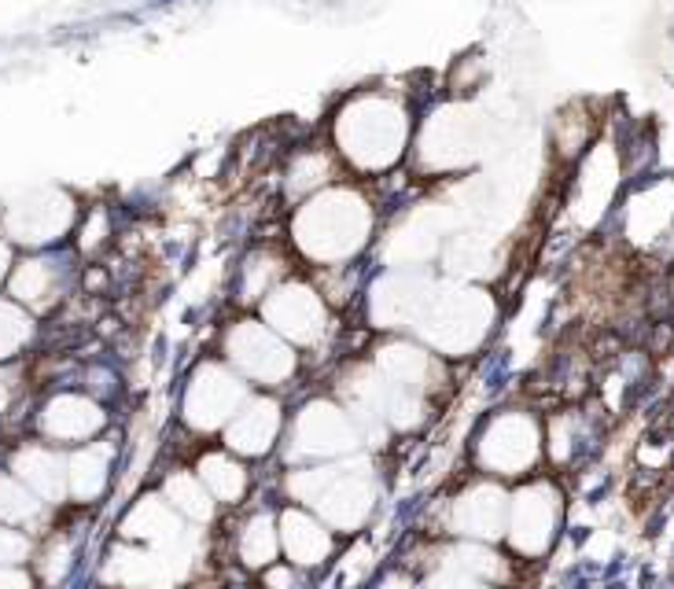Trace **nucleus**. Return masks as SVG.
I'll list each match as a JSON object with an SVG mask.
<instances>
[{
    "instance_id": "obj_2",
    "label": "nucleus",
    "mask_w": 674,
    "mask_h": 589,
    "mask_svg": "<svg viewBox=\"0 0 674 589\" xmlns=\"http://www.w3.org/2000/svg\"><path fill=\"white\" fill-rule=\"evenodd\" d=\"M413 137V114L394 93H358L335 111V159L358 173H388L402 162Z\"/></svg>"
},
{
    "instance_id": "obj_23",
    "label": "nucleus",
    "mask_w": 674,
    "mask_h": 589,
    "mask_svg": "<svg viewBox=\"0 0 674 589\" xmlns=\"http://www.w3.org/2000/svg\"><path fill=\"white\" fill-rule=\"evenodd\" d=\"M162 498H167L185 519H192V524H210V519H215L218 501L210 498L204 479L192 476V471H185V468L170 471L167 482H162Z\"/></svg>"
},
{
    "instance_id": "obj_16",
    "label": "nucleus",
    "mask_w": 674,
    "mask_h": 589,
    "mask_svg": "<svg viewBox=\"0 0 674 589\" xmlns=\"http://www.w3.org/2000/svg\"><path fill=\"white\" fill-rule=\"evenodd\" d=\"M108 413L85 394H56L41 409V434L52 442H89L103 431Z\"/></svg>"
},
{
    "instance_id": "obj_10",
    "label": "nucleus",
    "mask_w": 674,
    "mask_h": 589,
    "mask_svg": "<svg viewBox=\"0 0 674 589\" xmlns=\"http://www.w3.org/2000/svg\"><path fill=\"white\" fill-rule=\"evenodd\" d=\"M361 442V428L354 420V413H346L343 405L329 398L306 402L298 409L292 424V453L310 461H332V457H351Z\"/></svg>"
},
{
    "instance_id": "obj_30",
    "label": "nucleus",
    "mask_w": 674,
    "mask_h": 589,
    "mask_svg": "<svg viewBox=\"0 0 674 589\" xmlns=\"http://www.w3.org/2000/svg\"><path fill=\"white\" fill-rule=\"evenodd\" d=\"M424 589H498V586H490V582H479V578H465V575H454V572H446V567H442V572L431 578L428 586Z\"/></svg>"
},
{
    "instance_id": "obj_35",
    "label": "nucleus",
    "mask_w": 674,
    "mask_h": 589,
    "mask_svg": "<svg viewBox=\"0 0 674 589\" xmlns=\"http://www.w3.org/2000/svg\"><path fill=\"white\" fill-rule=\"evenodd\" d=\"M8 402H12V383H8L4 376H0V413L8 409Z\"/></svg>"
},
{
    "instance_id": "obj_19",
    "label": "nucleus",
    "mask_w": 674,
    "mask_h": 589,
    "mask_svg": "<svg viewBox=\"0 0 674 589\" xmlns=\"http://www.w3.org/2000/svg\"><path fill=\"white\" fill-rule=\"evenodd\" d=\"M12 468H15V479L23 482V487H30L37 498L60 501L66 494V461L56 450L26 446L15 453Z\"/></svg>"
},
{
    "instance_id": "obj_28",
    "label": "nucleus",
    "mask_w": 674,
    "mask_h": 589,
    "mask_svg": "<svg viewBox=\"0 0 674 589\" xmlns=\"http://www.w3.org/2000/svg\"><path fill=\"white\" fill-rule=\"evenodd\" d=\"M26 556H30V538L0 524V567H12Z\"/></svg>"
},
{
    "instance_id": "obj_3",
    "label": "nucleus",
    "mask_w": 674,
    "mask_h": 589,
    "mask_svg": "<svg viewBox=\"0 0 674 589\" xmlns=\"http://www.w3.org/2000/svg\"><path fill=\"white\" fill-rule=\"evenodd\" d=\"M494 317V298L483 287H431L413 332L436 354L465 357L490 335Z\"/></svg>"
},
{
    "instance_id": "obj_20",
    "label": "nucleus",
    "mask_w": 674,
    "mask_h": 589,
    "mask_svg": "<svg viewBox=\"0 0 674 589\" xmlns=\"http://www.w3.org/2000/svg\"><path fill=\"white\" fill-rule=\"evenodd\" d=\"M111 457H114V446L108 442H89L66 461V494L78 498V501H96L108 487V476H111Z\"/></svg>"
},
{
    "instance_id": "obj_22",
    "label": "nucleus",
    "mask_w": 674,
    "mask_h": 589,
    "mask_svg": "<svg viewBox=\"0 0 674 589\" xmlns=\"http://www.w3.org/2000/svg\"><path fill=\"white\" fill-rule=\"evenodd\" d=\"M236 553L252 572H266V567L277 564V556H281V530H277L273 512H258V516L247 519L244 530H240Z\"/></svg>"
},
{
    "instance_id": "obj_13",
    "label": "nucleus",
    "mask_w": 674,
    "mask_h": 589,
    "mask_svg": "<svg viewBox=\"0 0 674 589\" xmlns=\"http://www.w3.org/2000/svg\"><path fill=\"white\" fill-rule=\"evenodd\" d=\"M508 524V494L498 482H476L450 508V527L471 542H494Z\"/></svg>"
},
{
    "instance_id": "obj_27",
    "label": "nucleus",
    "mask_w": 674,
    "mask_h": 589,
    "mask_svg": "<svg viewBox=\"0 0 674 589\" xmlns=\"http://www.w3.org/2000/svg\"><path fill=\"white\" fill-rule=\"evenodd\" d=\"M37 512H41V501L30 487L0 476V524H30V519H37Z\"/></svg>"
},
{
    "instance_id": "obj_26",
    "label": "nucleus",
    "mask_w": 674,
    "mask_h": 589,
    "mask_svg": "<svg viewBox=\"0 0 674 589\" xmlns=\"http://www.w3.org/2000/svg\"><path fill=\"white\" fill-rule=\"evenodd\" d=\"M30 340H34V317H30V310H23L15 298H12V303H4V298H0V361L15 357Z\"/></svg>"
},
{
    "instance_id": "obj_5",
    "label": "nucleus",
    "mask_w": 674,
    "mask_h": 589,
    "mask_svg": "<svg viewBox=\"0 0 674 589\" xmlns=\"http://www.w3.org/2000/svg\"><path fill=\"white\" fill-rule=\"evenodd\" d=\"M221 351L240 372V380H252L258 388H284L298 369L295 346L255 317H240L229 324L221 335Z\"/></svg>"
},
{
    "instance_id": "obj_18",
    "label": "nucleus",
    "mask_w": 674,
    "mask_h": 589,
    "mask_svg": "<svg viewBox=\"0 0 674 589\" xmlns=\"http://www.w3.org/2000/svg\"><path fill=\"white\" fill-rule=\"evenodd\" d=\"M8 292L23 310H48L56 306V298L63 292V269L56 258H26L8 273Z\"/></svg>"
},
{
    "instance_id": "obj_1",
    "label": "nucleus",
    "mask_w": 674,
    "mask_h": 589,
    "mask_svg": "<svg viewBox=\"0 0 674 589\" xmlns=\"http://www.w3.org/2000/svg\"><path fill=\"white\" fill-rule=\"evenodd\" d=\"M377 229V207L351 185H329L298 203L292 218V244L306 262L346 269L369 250Z\"/></svg>"
},
{
    "instance_id": "obj_24",
    "label": "nucleus",
    "mask_w": 674,
    "mask_h": 589,
    "mask_svg": "<svg viewBox=\"0 0 674 589\" xmlns=\"http://www.w3.org/2000/svg\"><path fill=\"white\" fill-rule=\"evenodd\" d=\"M335 156H329V151H303V156H295L292 159V167H287V185H292L295 196H303V199H310L314 192H321V188H329L332 181H335Z\"/></svg>"
},
{
    "instance_id": "obj_21",
    "label": "nucleus",
    "mask_w": 674,
    "mask_h": 589,
    "mask_svg": "<svg viewBox=\"0 0 674 589\" xmlns=\"http://www.w3.org/2000/svg\"><path fill=\"white\" fill-rule=\"evenodd\" d=\"M199 479L204 487L210 490V498L218 505H240L247 498V487H252V471L236 461V453H225V450H215L199 461Z\"/></svg>"
},
{
    "instance_id": "obj_11",
    "label": "nucleus",
    "mask_w": 674,
    "mask_h": 589,
    "mask_svg": "<svg viewBox=\"0 0 674 589\" xmlns=\"http://www.w3.org/2000/svg\"><path fill=\"white\" fill-rule=\"evenodd\" d=\"M561 527V494H556L553 482H527L508 498V545L513 553L535 560L549 553Z\"/></svg>"
},
{
    "instance_id": "obj_31",
    "label": "nucleus",
    "mask_w": 674,
    "mask_h": 589,
    "mask_svg": "<svg viewBox=\"0 0 674 589\" xmlns=\"http://www.w3.org/2000/svg\"><path fill=\"white\" fill-rule=\"evenodd\" d=\"M295 575H298L295 564H273V567H266V586L269 589H295Z\"/></svg>"
},
{
    "instance_id": "obj_15",
    "label": "nucleus",
    "mask_w": 674,
    "mask_h": 589,
    "mask_svg": "<svg viewBox=\"0 0 674 589\" xmlns=\"http://www.w3.org/2000/svg\"><path fill=\"white\" fill-rule=\"evenodd\" d=\"M177 556L162 549H114L108 578L122 589H170L181 578Z\"/></svg>"
},
{
    "instance_id": "obj_8",
    "label": "nucleus",
    "mask_w": 674,
    "mask_h": 589,
    "mask_svg": "<svg viewBox=\"0 0 674 589\" xmlns=\"http://www.w3.org/2000/svg\"><path fill=\"white\" fill-rule=\"evenodd\" d=\"M78 221V207L74 199L60 188H37L19 196L15 203H8L0 225H4L8 244H23V247H48L56 240H63Z\"/></svg>"
},
{
    "instance_id": "obj_4",
    "label": "nucleus",
    "mask_w": 674,
    "mask_h": 589,
    "mask_svg": "<svg viewBox=\"0 0 674 589\" xmlns=\"http://www.w3.org/2000/svg\"><path fill=\"white\" fill-rule=\"evenodd\" d=\"M295 501L314 505L321 519L335 530H358L372 512L377 490L369 482V471L358 465H329V468H303L287 479Z\"/></svg>"
},
{
    "instance_id": "obj_32",
    "label": "nucleus",
    "mask_w": 674,
    "mask_h": 589,
    "mask_svg": "<svg viewBox=\"0 0 674 589\" xmlns=\"http://www.w3.org/2000/svg\"><path fill=\"white\" fill-rule=\"evenodd\" d=\"M0 589H30V575L19 567H0Z\"/></svg>"
},
{
    "instance_id": "obj_25",
    "label": "nucleus",
    "mask_w": 674,
    "mask_h": 589,
    "mask_svg": "<svg viewBox=\"0 0 674 589\" xmlns=\"http://www.w3.org/2000/svg\"><path fill=\"white\" fill-rule=\"evenodd\" d=\"M281 280H287L284 258L273 255V250H255L244 262V280H240V298L244 303H262V298L273 292Z\"/></svg>"
},
{
    "instance_id": "obj_17",
    "label": "nucleus",
    "mask_w": 674,
    "mask_h": 589,
    "mask_svg": "<svg viewBox=\"0 0 674 589\" xmlns=\"http://www.w3.org/2000/svg\"><path fill=\"white\" fill-rule=\"evenodd\" d=\"M277 530H281V553L287 556V564H295L298 572L303 567H321L324 560L332 556V535L329 527L321 524L317 516L303 508H284L277 516Z\"/></svg>"
},
{
    "instance_id": "obj_29",
    "label": "nucleus",
    "mask_w": 674,
    "mask_h": 589,
    "mask_svg": "<svg viewBox=\"0 0 674 589\" xmlns=\"http://www.w3.org/2000/svg\"><path fill=\"white\" fill-rule=\"evenodd\" d=\"M66 567H71V545L66 542H52V549L45 553L41 560V572L48 582H60V578L66 575Z\"/></svg>"
},
{
    "instance_id": "obj_14",
    "label": "nucleus",
    "mask_w": 674,
    "mask_h": 589,
    "mask_svg": "<svg viewBox=\"0 0 674 589\" xmlns=\"http://www.w3.org/2000/svg\"><path fill=\"white\" fill-rule=\"evenodd\" d=\"M122 535L148 549H162V553H185L188 530H185V516L167 498L151 494V498H140L130 508V516L122 519Z\"/></svg>"
},
{
    "instance_id": "obj_6",
    "label": "nucleus",
    "mask_w": 674,
    "mask_h": 589,
    "mask_svg": "<svg viewBox=\"0 0 674 589\" xmlns=\"http://www.w3.org/2000/svg\"><path fill=\"white\" fill-rule=\"evenodd\" d=\"M262 321L292 346H317L332 335V303L310 280L287 277L262 298Z\"/></svg>"
},
{
    "instance_id": "obj_12",
    "label": "nucleus",
    "mask_w": 674,
    "mask_h": 589,
    "mask_svg": "<svg viewBox=\"0 0 674 589\" xmlns=\"http://www.w3.org/2000/svg\"><path fill=\"white\" fill-rule=\"evenodd\" d=\"M284 431V409L266 394H247L240 413L225 424V446L236 457H266Z\"/></svg>"
},
{
    "instance_id": "obj_9",
    "label": "nucleus",
    "mask_w": 674,
    "mask_h": 589,
    "mask_svg": "<svg viewBox=\"0 0 674 589\" xmlns=\"http://www.w3.org/2000/svg\"><path fill=\"white\" fill-rule=\"evenodd\" d=\"M247 383L221 361H204L196 372H192L188 388H185V402H181V413H185V424L192 431H221L229 420L240 413V405L247 402Z\"/></svg>"
},
{
    "instance_id": "obj_33",
    "label": "nucleus",
    "mask_w": 674,
    "mask_h": 589,
    "mask_svg": "<svg viewBox=\"0 0 674 589\" xmlns=\"http://www.w3.org/2000/svg\"><path fill=\"white\" fill-rule=\"evenodd\" d=\"M8 273H12V247H8V240L0 236V284L8 280Z\"/></svg>"
},
{
    "instance_id": "obj_34",
    "label": "nucleus",
    "mask_w": 674,
    "mask_h": 589,
    "mask_svg": "<svg viewBox=\"0 0 674 589\" xmlns=\"http://www.w3.org/2000/svg\"><path fill=\"white\" fill-rule=\"evenodd\" d=\"M377 589H420V586H413L406 575H388Z\"/></svg>"
},
{
    "instance_id": "obj_7",
    "label": "nucleus",
    "mask_w": 674,
    "mask_h": 589,
    "mask_svg": "<svg viewBox=\"0 0 674 589\" xmlns=\"http://www.w3.org/2000/svg\"><path fill=\"white\" fill-rule=\"evenodd\" d=\"M542 457V428L527 413H498L476 439V465L490 476H527Z\"/></svg>"
}]
</instances>
